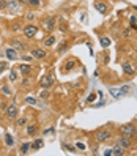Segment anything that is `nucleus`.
<instances>
[{
    "instance_id": "a18cd8bd",
    "label": "nucleus",
    "mask_w": 137,
    "mask_h": 156,
    "mask_svg": "<svg viewBox=\"0 0 137 156\" xmlns=\"http://www.w3.org/2000/svg\"><path fill=\"white\" fill-rule=\"evenodd\" d=\"M109 60H111V58H109V54H106V55H104V63H109Z\"/></svg>"
},
{
    "instance_id": "2f4dec72",
    "label": "nucleus",
    "mask_w": 137,
    "mask_h": 156,
    "mask_svg": "<svg viewBox=\"0 0 137 156\" xmlns=\"http://www.w3.org/2000/svg\"><path fill=\"white\" fill-rule=\"evenodd\" d=\"M58 27H60L61 32H66V30H68V24H66V21H63V19L60 21V25H58Z\"/></svg>"
},
{
    "instance_id": "cd10ccee",
    "label": "nucleus",
    "mask_w": 137,
    "mask_h": 156,
    "mask_svg": "<svg viewBox=\"0 0 137 156\" xmlns=\"http://www.w3.org/2000/svg\"><path fill=\"white\" fill-rule=\"evenodd\" d=\"M40 98H43V99L47 101V99L51 98V91H49V88H43V91L40 93Z\"/></svg>"
},
{
    "instance_id": "de8ad7c7",
    "label": "nucleus",
    "mask_w": 137,
    "mask_h": 156,
    "mask_svg": "<svg viewBox=\"0 0 137 156\" xmlns=\"http://www.w3.org/2000/svg\"><path fill=\"white\" fill-rule=\"evenodd\" d=\"M134 10H135V11H137V6H134Z\"/></svg>"
},
{
    "instance_id": "c9c22d12",
    "label": "nucleus",
    "mask_w": 137,
    "mask_h": 156,
    "mask_svg": "<svg viewBox=\"0 0 137 156\" xmlns=\"http://www.w3.org/2000/svg\"><path fill=\"white\" fill-rule=\"evenodd\" d=\"M11 30H13V32H19V30H22V25H21L19 22H16L14 25H11Z\"/></svg>"
},
{
    "instance_id": "9d476101",
    "label": "nucleus",
    "mask_w": 137,
    "mask_h": 156,
    "mask_svg": "<svg viewBox=\"0 0 137 156\" xmlns=\"http://www.w3.org/2000/svg\"><path fill=\"white\" fill-rule=\"evenodd\" d=\"M32 57L35 60H44L46 57H47V52H46V49L35 48V49H32Z\"/></svg>"
},
{
    "instance_id": "473e14b6",
    "label": "nucleus",
    "mask_w": 137,
    "mask_h": 156,
    "mask_svg": "<svg viewBox=\"0 0 137 156\" xmlns=\"http://www.w3.org/2000/svg\"><path fill=\"white\" fill-rule=\"evenodd\" d=\"M111 93H112L114 98H120V96H121V91L117 90V88H111Z\"/></svg>"
},
{
    "instance_id": "f257e3e1",
    "label": "nucleus",
    "mask_w": 137,
    "mask_h": 156,
    "mask_svg": "<svg viewBox=\"0 0 137 156\" xmlns=\"http://www.w3.org/2000/svg\"><path fill=\"white\" fill-rule=\"evenodd\" d=\"M118 133H120V136L134 139L135 134H137V128H135V125H132V123H126V125H121L120 128H118Z\"/></svg>"
},
{
    "instance_id": "6ab92c4d",
    "label": "nucleus",
    "mask_w": 137,
    "mask_h": 156,
    "mask_svg": "<svg viewBox=\"0 0 137 156\" xmlns=\"http://www.w3.org/2000/svg\"><path fill=\"white\" fill-rule=\"evenodd\" d=\"M68 48H69V43L65 40V41H61L60 44H58V48H57V54H63V52H66L68 51Z\"/></svg>"
},
{
    "instance_id": "c756f323",
    "label": "nucleus",
    "mask_w": 137,
    "mask_h": 156,
    "mask_svg": "<svg viewBox=\"0 0 137 156\" xmlns=\"http://www.w3.org/2000/svg\"><path fill=\"white\" fill-rule=\"evenodd\" d=\"M129 25H131L132 30H137V17L135 16H131L129 17Z\"/></svg>"
},
{
    "instance_id": "aec40b11",
    "label": "nucleus",
    "mask_w": 137,
    "mask_h": 156,
    "mask_svg": "<svg viewBox=\"0 0 137 156\" xmlns=\"http://www.w3.org/2000/svg\"><path fill=\"white\" fill-rule=\"evenodd\" d=\"M14 125H16V128H24L27 125V117H17L14 120Z\"/></svg>"
},
{
    "instance_id": "ddd939ff",
    "label": "nucleus",
    "mask_w": 137,
    "mask_h": 156,
    "mask_svg": "<svg viewBox=\"0 0 137 156\" xmlns=\"http://www.w3.org/2000/svg\"><path fill=\"white\" fill-rule=\"evenodd\" d=\"M5 55H6V58L10 60V62H14V60L19 58V55H17V51H16V49H13L11 46L5 49Z\"/></svg>"
},
{
    "instance_id": "39448f33",
    "label": "nucleus",
    "mask_w": 137,
    "mask_h": 156,
    "mask_svg": "<svg viewBox=\"0 0 137 156\" xmlns=\"http://www.w3.org/2000/svg\"><path fill=\"white\" fill-rule=\"evenodd\" d=\"M22 33L27 40H32L36 36V33H38V25H35V24H27L22 27Z\"/></svg>"
},
{
    "instance_id": "1a4fd4ad",
    "label": "nucleus",
    "mask_w": 137,
    "mask_h": 156,
    "mask_svg": "<svg viewBox=\"0 0 137 156\" xmlns=\"http://www.w3.org/2000/svg\"><path fill=\"white\" fill-rule=\"evenodd\" d=\"M10 46H11L13 49L19 51V52H25L27 51V44L24 41H21L19 38H11L10 40Z\"/></svg>"
},
{
    "instance_id": "9b49d317",
    "label": "nucleus",
    "mask_w": 137,
    "mask_h": 156,
    "mask_svg": "<svg viewBox=\"0 0 137 156\" xmlns=\"http://www.w3.org/2000/svg\"><path fill=\"white\" fill-rule=\"evenodd\" d=\"M118 145L123 147L125 150H129V148H132V139L125 137V136H120V137H118Z\"/></svg>"
},
{
    "instance_id": "f704fd0d",
    "label": "nucleus",
    "mask_w": 137,
    "mask_h": 156,
    "mask_svg": "<svg viewBox=\"0 0 137 156\" xmlns=\"http://www.w3.org/2000/svg\"><path fill=\"white\" fill-rule=\"evenodd\" d=\"M19 58H21V60H24V62H33V60H35L32 55H25V54H22V55H21Z\"/></svg>"
},
{
    "instance_id": "a878e982",
    "label": "nucleus",
    "mask_w": 137,
    "mask_h": 156,
    "mask_svg": "<svg viewBox=\"0 0 137 156\" xmlns=\"http://www.w3.org/2000/svg\"><path fill=\"white\" fill-rule=\"evenodd\" d=\"M17 77H19L17 71H16V69H11V71H10V74H8V80H10V82H16Z\"/></svg>"
},
{
    "instance_id": "423d86ee",
    "label": "nucleus",
    "mask_w": 137,
    "mask_h": 156,
    "mask_svg": "<svg viewBox=\"0 0 137 156\" xmlns=\"http://www.w3.org/2000/svg\"><path fill=\"white\" fill-rule=\"evenodd\" d=\"M21 10H22V5L17 0H6V11L8 13L17 14V13H21Z\"/></svg>"
},
{
    "instance_id": "6e6552de",
    "label": "nucleus",
    "mask_w": 137,
    "mask_h": 156,
    "mask_svg": "<svg viewBox=\"0 0 137 156\" xmlns=\"http://www.w3.org/2000/svg\"><path fill=\"white\" fill-rule=\"evenodd\" d=\"M52 85H54V76L51 74V73H49V74H44V76L40 79V87H41V88H49V90H51Z\"/></svg>"
},
{
    "instance_id": "e433bc0d",
    "label": "nucleus",
    "mask_w": 137,
    "mask_h": 156,
    "mask_svg": "<svg viewBox=\"0 0 137 156\" xmlns=\"http://www.w3.org/2000/svg\"><path fill=\"white\" fill-rule=\"evenodd\" d=\"M35 17H36V14L32 13V11H30V13H25V19H27V21H33Z\"/></svg>"
},
{
    "instance_id": "a19ab883",
    "label": "nucleus",
    "mask_w": 137,
    "mask_h": 156,
    "mask_svg": "<svg viewBox=\"0 0 137 156\" xmlns=\"http://www.w3.org/2000/svg\"><path fill=\"white\" fill-rule=\"evenodd\" d=\"M76 148H79V150H85V145L82 144V142H76Z\"/></svg>"
},
{
    "instance_id": "49530a36",
    "label": "nucleus",
    "mask_w": 137,
    "mask_h": 156,
    "mask_svg": "<svg viewBox=\"0 0 137 156\" xmlns=\"http://www.w3.org/2000/svg\"><path fill=\"white\" fill-rule=\"evenodd\" d=\"M17 2H19L21 5H27V0H17Z\"/></svg>"
},
{
    "instance_id": "c03bdc74",
    "label": "nucleus",
    "mask_w": 137,
    "mask_h": 156,
    "mask_svg": "<svg viewBox=\"0 0 137 156\" xmlns=\"http://www.w3.org/2000/svg\"><path fill=\"white\" fill-rule=\"evenodd\" d=\"M54 133V128H47V129L44 131V134H52Z\"/></svg>"
},
{
    "instance_id": "f03ea898",
    "label": "nucleus",
    "mask_w": 137,
    "mask_h": 156,
    "mask_svg": "<svg viewBox=\"0 0 137 156\" xmlns=\"http://www.w3.org/2000/svg\"><path fill=\"white\" fill-rule=\"evenodd\" d=\"M111 137H112V131L107 129V128H101V129H98V131L95 133V140H96L98 144L107 142Z\"/></svg>"
},
{
    "instance_id": "f8f14e48",
    "label": "nucleus",
    "mask_w": 137,
    "mask_h": 156,
    "mask_svg": "<svg viewBox=\"0 0 137 156\" xmlns=\"http://www.w3.org/2000/svg\"><path fill=\"white\" fill-rule=\"evenodd\" d=\"M95 10H96V11H99L101 14H107V11H109V6H107V3H106V2H101V0H96V2H95Z\"/></svg>"
},
{
    "instance_id": "bb28decb",
    "label": "nucleus",
    "mask_w": 137,
    "mask_h": 156,
    "mask_svg": "<svg viewBox=\"0 0 137 156\" xmlns=\"http://www.w3.org/2000/svg\"><path fill=\"white\" fill-rule=\"evenodd\" d=\"M61 148H65V150L69 151V153H76V147H72V145H69V144H66V142L61 144Z\"/></svg>"
},
{
    "instance_id": "c85d7f7f",
    "label": "nucleus",
    "mask_w": 137,
    "mask_h": 156,
    "mask_svg": "<svg viewBox=\"0 0 137 156\" xmlns=\"http://www.w3.org/2000/svg\"><path fill=\"white\" fill-rule=\"evenodd\" d=\"M27 5L32 8H38L41 5V0H27Z\"/></svg>"
},
{
    "instance_id": "58836bf2",
    "label": "nucleus",
    "mask_w": 137,
    "mask_h": 156,
    "mask_svg": "<svg viewBox=\"0 0 137 156\" xmlns=\"http://www.w3.org/2000/svg\"><path fill=\"white\" fill-rule=\"evenodd\" d=\"M6 10V0H0V11Z\"/></svg>"
},
{
    "instance_id": "dca6fc26",
    "label": "nucleus",
    "mask_w": 137,
    "mask_h": 156,
    "mask_svg": "<svg viewBox=\"0 0 137 156\" xmlns=\"http://www.w3.org/2000/svg\"><path fill=\"white\" fill-rule=\"evenodd\" d=\"M55 41H57V36L49 35V36H46V38H44L43 44H44V48H52V46L55 44Z\"/></svg>"
},
{
    "instance_id": "4c0bfd02",
    "label": "nucleus",
    "mask_w": 137,
    "mask_h": 156,
    "mask_svg": "<svg viewBox=\"0 0 137 156\" xmlns=\"http://www.w3.org/2000/svg\"><path fill=\"white\" fill-rule=\"evenodd\" d=\"M6 103H5V101L3 99H0V112H5V109H6Z\"/></svg>"
},
{
    "instance_id": "f3484780",
    "label": "nucleus",
    "mask_w": 137,
    "mask_h": 156,
    "mask_svg": "<svg viewBox=\"0 0 137 156\" xmlns=\"http://www.w3.org/2000/svg\"><path fill=\"white\" fill-rule=\"evenodd\" d=\"M121 68H123V71H125V74H128V76H134V68H132V65L129 62H125L123 65H121Z\"/></svg>"
},
{
    "instance_id": "4468645a",
    "label": "nucleus",
    "mask_w": 137,
    "mask_h": 156,
    "mask_svg": "<svg viewBox=\"0 0 137 156\" xmlns=\"http://www.w3.org/2000/svg\"><path fill=\"white\" fill-rule=\"evenodd\" d=\"M25 133L29 134V136H36L38 134V125L36 123H30V125H25Z\"/></svg>"
},
{
    "instance_id": "a211bd4d",
    "label": "nucleus",
    "mask_w": 137,
    "mask_h": 156,
    "mask_svg": "<svg viewBox=\"0 0 137 156\" xmlns=\"http://www.w3.org/2000/svg\"><path fill=\"white\" fill-rule=\"evenodd\" d=\"M43 147H44V140L43 139H36V140H33L30 144V148L32 150H41Z\"/></svg>"
},
{
    "instance_id": "7ed1b4c3",
    "label": "nucleus",
    "mask_w": 137,
    "mask_h": 156,
    "mask_svg": "<svg viewBox=\"0 0 137 156\" xmlns=\"http://www.w3.org/2000/svg\"><path fill=\"white\" fill-rule=\"evenodd\" d=\"M5 117H6V120L14 122L16 118L19 117V107H17L14 103L8 104V106H6V109H5Z\"/></svg>"
},
{
    "instance_id": "412c9836",
    "label": "nucleus",
    "mask_w": 137,
    "mask_h": 156,
    "mask_svg": "<svg viewBox=\"0 0 137 156\" xmlns=\"http://www.w3.org/2000/svg\"><path fill=\"white\" fill-rule=\"evenodd\" d=\"M126 151H125V148L123 147H120V145H115L114 148H112V154L114 156H123Z\"/></svg>"
},
{
    "instance_id": "7c9ffc66",
    "label": "nucleus",
    "mask_w": 137,
    "mask_h": 156,
    "mask_svg": "<svg viewBox=\"0 0 137 156\" xmlns=\"http://www.w3.org/2000/svg\"><path fill=\"white\" fill-rule=\"evenodd\" d=\"M25 103L30 104V106H36V104H38V101H36L33 96H29V98H25Z\"/></svg>"
},
{
    "instance_id": "0eeeda50",
    "label": "nucleus",
    "mask_w": 137,
    "mask_h": 156,
    "mask_svg": "<svg viewBox=\"0 0 137 156\" xmlns=\"http://www.w3.org/2000/svg\"><path fill=\"white\" fill-rule=\"evenodd\" d=\"M77 66V58L76 57H69V58H66L65 60V63L61 65V71L63 73H69V71H72Z\"/></svg>"
},
{
    "instance_id": "4be33fe9",
    "label": "nucleus",
    "mask_w": 137,
    "mask_h": 156,
    "mask_svg": "<svg viewBox=\"0 0 137 156\" xmlns=\"http://www.w3.org/2000/svg\"><path fill=\"white\" fill-rule=\"evenodd\" d=\"M0 91H2L3 95H6V96H11V95H13V90L10 88V85H8V84L0 85Z\"/></svg>"
},
{
    "instance_id": "5701e85b",
    "label": "nucleus",
    "mask_w": 137,
    "mask_h": 156,
    "mask_svg": "<svg viewBox=\"0 0 137 156\" xmlns=\"http://www.w3.org/2000/svg\"><path fill=\"white\" fill-rule=\"evenodd\" d=\"M5 145H6V147H13V145H14V137H13L10 133L5 134Z\"/></svg>"
},
{
    "instance_id": "37998d69",
    "label": "nucleus",
    "mask_w": 137,
    "mask_h": 156,
    "mask_svg": "<svg viewBox=\"0 0 137 156\" xmlns=\"http://www.w3.org/2000/svg\"><path fill=\"white\" fill-rule=\"evenodd\" d=\"M112 154V148H107L106 151H104V156H111Z\"/></svg>"
},
{
    "instance_id": "ea45409f",
    "label": "nucleus",
    "mask_w": 137,
    "mask_h": 156,
    "mask_svg": "<svg viewBox=\"0 0 137 156\" xmlns=\"http://www.w3.org/2000/svg\"><path fill=\"white\" fill-rule=\"evenodd\" d=\"M95 99H96V93H91V95L88 96V99H87V103H93Z\"/></svg>"
},
{
    "instance_id": "20e7f679",
    "label": "nucleus",
    "mask_w": 137,
    "mask_h": 156,
    "mask_svg": "<svg viewBox=\"0 0 137 156\" xmlns=\"http://www.w3.org/2000/svg\"><path fill=\"white\" fill-rule=\"evenodd\" d=\"M55 24H57V21H55V17H54V16H46L44 19L41 21L43 30H46L47 33H51L54 29H55Z\"/></svg>"
},
{
    "instance_id": "393cba45",
    "label": "nucleus",
    "mask_w": 137,
    "mask_h": 156,
    "mask_svg": "<svg viewBox=\"0 0 137 156\" xmlns=\"http://www.w3.org/2000/svg\"><path fill=\"white\" fill-rule=\"evenodd\" d=\"M99 43H101L103 48H109L112 41H111V38H107V36H101V38H99Z\"/></svg>"
},
{
    "instance_id": "b1692460",
    "label": "nucleus",
    "mask_w": 137,
    "mask_h": 156,
    "mask_svg": "<svg viewBox=\"0 0 137 156\" xmlns=\"http://www.w3.org/2000/svg\"><path fill=\"white\" fill-rule=\"evenodd\" d=\"M29 151H30V144H29V142H24V144L19 147V153H21V154H27Z\"/></svg>"
},
{
    "instance_id": "79ce46f5",
    "label": "nucleus",
    "mask_w": 137,
    "mask_h": 156,
    "mask_svg": "<svg viewBox=\"0 0 137 156\" xmlns=\"http://www.w3.org/2000/svg\"><path fill=\"white\" fill-rule=\"evenodd\" d=\"M129 35H131V30L129 29H125L123 30V36H125V38H129Z\"/></svg>"
},
{
    "instance_id": "72a5a7b5",
    "label": "nucleus",
    "mask_w": 137,
    "mask_h": 156,
    "mask_svg": "<svg viewBox=\"0 0 137 156\" xmlns=\"http://www.w3.org/2000/svg\"><path fill=\"white\" fill-rule=\"evenodd\" d=\"M8 68V62H3V60H0V74Z\"/></svg>"
},
{
    "instance_id": "2eb2a0df",
    "label": "nucleus",
    "mask_w": 137,
    "mask_h": 156,
    "mask_svg": "<svg viewBox=\"0 0 137 156\" xmlns=\"http://www.w3.org/2000/svg\"><path fill=\"white\" fill-rule=\"evenodd\" d=\"M19 73L22 76H30L33 73V68L30 65H27V63H22V65H19Z\"/></svg>"
}]
</instances>
